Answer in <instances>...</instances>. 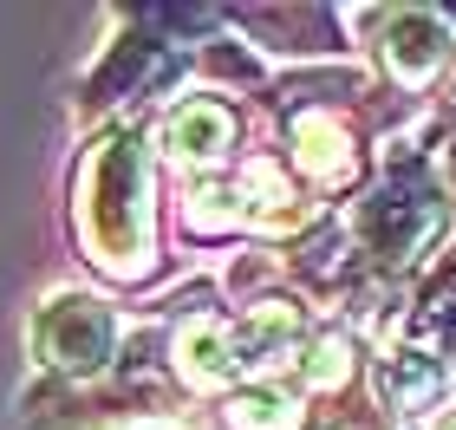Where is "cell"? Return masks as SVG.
Listing matches in <instances>:
<instances>
[{"label": "cell", "instance_id": "cell-2", "mask_svg": "<svg viewBox=\"0 0 456 430\" xmlns=\"http://www.w3.org/2000/svg\"><path fill=\"white\" fill-rule=\"evenodd\" d=\"M241 430H287L294 418H287V398H274V392H255V418H235Z\"/></svg>", "mask_w": 456, "mask_h": 430}, {"label": "cell", "instance_id": "cell-1", "mask_svg": "<svg viewBox=\"0 0 456 430\" xmlns=\"http://www.w3.org/2000/svg\"><path fill=\"white\" fill-rule=\"evenodd\" d=\"M222 137H228V118L216 105H190V111H176V125H170V150H183V157H216Z\"/></svg>", "mask_w": 456, "mask_h": 430}]
</instances>
